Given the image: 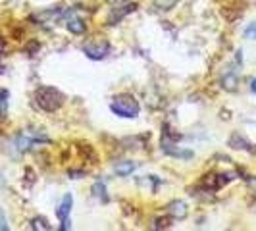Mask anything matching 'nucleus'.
<instances>
[{
  "instance_id": "10",
  "label": "nucleus",
  "mask_w": 256,
  "mask_h": 231,
  "mask_svg": "<svg viewBox=\"0 0 256 231\" xmlns=\"http://www.w3.org/2000/svg\"><path fill=\"white\" fill-rule=\"evenodd\" d=\"M31 228H33V230H50L46 218H35L31 222Z\"/></svg>"
},
{
  "instance_id": "3",
  "label": "nucleus",
  "mask_w": 256,
  "mask_h": 231,
  "mask_svg": "<svg viewBox=\"0 0 256 231\" xmlns=\"http://www.w3.org/2000/svg\"><path fill=\"white\" fill-rule=\"evenodd\" d=\"M83 50H85V54L89 56L90 60H102L104 56L108 54V44H106V42H98V44H87Z\"/></svg>"
},
{
  "instance_id": "9",
  "label": "nucleus",
  "mask_w": 256,
  "mask_h": 231,
  "mask_svg": "<svg viewBox=\"0 0 256 231\" xmlns=\"http://www.w3.org/2000/svg\"><path fill=\"white\" fill-rule=\"evenodd\" d=\"M154 4H156V8H160V10H172V8L178 4V0H154Z\"/></svg>"
},
{
  "instance_id": "13",
  "label": "nucleus",
  "mask_w": 256,
  "mask_h": 231,
  "mask_svg": "<svg viewBox=\"0 0 256 231\" xmlns=\"http://www.w3.org/2000/svg\"><path fill=\"white\" fill-rule=\"evenodd\" d=\"M244 37L250 38V40H254L256 38V22L254 24H250V26L244 29Z\"/></svg>"
},
{
  "instance_id": "18",
  "label": "nucleus",
  "mask_w": 256,
  "mask_h": 231,
  "mask_svg": "<svg viewBox=\"0 0 256 231\" xmlns=\"http://www.w3.org/2000/svg\"><path fill=\"white\" fill-rule=\"evenodd\" d=\"M0 185H2V174H0Z\"/></svg>"
},
{
  "instance_id": "6",
  "label": "nucleus",
  "mask_w": 256,
  "mask_h": 231,
  "mask_svg": "<svg viewBox=\"0 0 256 231\" xmlns=\"http://www.w3.org/2000/svg\"><path fill=\"white\" fill-rule=\"evenodd\" d=\"M137 168V164L135 162H131V160H126V162H118L114 166V172L118 174V176H129V174H133V170Z\"/></svg>"
},
{
  "instance_id": "4",
  "label": "nucleus",
  "mask_w": 256,
  "mask_h": 231,
  "mask_svg": "<svg viewBox=\"0 0 256 231\" xmlns=\"http://www.w3.org/2000/svg\"><path fill=\"white\" fill-rule=\"evenodd\" d=\"M168 214L174 216L176 220H183L187 216V204L183 200H174V202H170V206H168Z\"/></svg>"
},
{
  "instance_id": "7",
  "label": "nucleus",
  "mask_w": 256,
  "mask_h": 231,
  "mask_svg": "<svg viewBox=\"0 0 256 231\" xmlns=\"http://www.w3.org/2000/svg\"><path fill=\"white\" fill-rule=\"evenodd\" d=\"M68 31H72V33H83L85 31V24H83V20H79V18H70L68 20Z\"/></svg>"
},
{
  "instance_id": "14",
  "label": "nucleus",
  "mask_w": 256,
  "mask_h": 231,
  "mask_svg": "<svg viewBox=\"0 0 256 231\" xmlns=\"http://www.w3.org/2000/svg\"><path fill=\"white\" fill-rule=\"evenodd\" d=\"M92 191H94V194H96L98 198H104V200H106V194H104V192H106V189H104L102 183H96V185L92 187Z\"/></svg>"
},
{
  "instance_id": "1",
  "label": "nucleus",
  "mask_w": 256,
  "mask_h": 231,
  "mask_svg": "<svg viewBox=\"0 0 256 231\" xmlns=\"http://www.w3.org/2000/svg\"><path fill=\"white\" fill-rule=\"evenodd\" d=\"M35 100H37V104L42 110H46V112H56V110L62 108V104H64V94L58 89H54V87H40V89H37V92H35Z\"/></svg>"
},
{
  "instance_id": "12",
  "label": "nucleus",
  "mask_w": 256,
  "mask_h": 231,
  "mask_svg": "<svg viewBox=\"0 0 256 231\" xmlns=\"http://www.w3.org/2000/svg\"><path fill=\"white\" fill-rule=\"evenodd\" d=\"M6 98H8V92L0 90V118L6 114Z\"/></svg>"
},
{
  "instance_id": "16",
  "label": "nucleus",
  "mask_w": 256,
  "mask_h": 231,
  "mask_svg": "<svg viewBox=\"0 0 256 231\" xmlns=\"http://www.w3.org/2000/svg\"><path fill=\"white\" fill-rule=\"evenodd\" d=\"M108 2H110V4H116V2L120 4V2H124V0H108Z\"/></svg>"
},
{
  "instance_id": "8",
  "label": "nucleus",
  "mask_w": 256,
  "mask_h": 231,
  "mask_svg": "<svg viewBox=\"0 0 256 231\" xmlns=\"http://www.w3.org/2000/svg\"><path fill=\"white\" fill-rule=\"evenodd\" d=\"M135 8H137V4H129V6H126V8H124V10H120V12H114L112 16H110L108 24H110V26H114L116 22H120V20H122L126 14H129L131 10H135Z\"/></svg>"
},
{
  "instance_id": "11",
  "label": "nucleus",
  "mask_w": 256,
  "mask_h": 231,
  "mask_svg": "<svg viewBox=\"0 0 256 231\" xmlns=\"http://www.w3.org/2000/svg\"><path fill=\"white\" fill-rule=\"evenodd\" d=\"M235 85H237V77L235 76H228L224 79V87L228 90H235Z\"/></svg>"
},
{
  "instance_id": "17",
  "label": "nucleus",
  "mask_w": 256,
  "mask_h": 231,
  "mask_svg": "<svg viewBox=\"0 0 256 231\" xmlns=\"http://www.w3.org/2000/svg\"><path fill=\"white\" fill-rule=\"evenodd\" d=\"M252 90L256 92V79H252Z\"/></svg>"
},
{
  "instance_id": "2",
  "label": "nucleus",
  "mask_w": 256,
  "mask_h": 231,
  "mask_svg": "<svg viewBox=\"0 0 256 231\" xmlns=\"http://www.w3.org/2000/svg\"><path fill=\"white\" fill-rule=\"evenodd\" d=\"M110 108L114 114L122 116V118H137L141 112V106L137 102V98L131 94H118L110 104Z\"/></svg>"
},
{
  "instance_id": "15",
  "label": "nucleus",
  "mask_w": 256,
  "mask_h": 231,
  "mask_svg": "<svg viewBox=\"0 0 256 231\" xmlns=\"http://www.w3.org/2000/svg\"><path fill=\"white\" fill-rule=\"evenodd\" d=\"M10 230V226H8V220L4 216V210L0 208V231H8Z\"/></svg>"
},
{
  "instance_id": "5",
  "label": "nucleus",
  "mask_w": 256,
  "mask_h": 231,
  "mask_svg": "<svg viewBox=\"0 0 256 231\" xmlns=\"http://www.w3.org/2000/svg\"><path fill=\"white\" fill-rule=\"evenodd\" d=\"M72 206H74V196L68 192L64 198H62V204H60V208H58V212H56L58 218L62 220V224H64V222H70L68 216H70V212H72Z\"/></svg>"
}]
</instances>
